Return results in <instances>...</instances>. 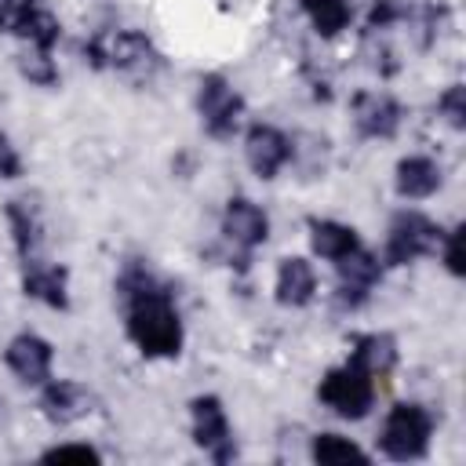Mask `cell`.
Returning <instances> with one entry per match:
<instances>
[{
    "mask_svg": "<svg viewBox=\"0 0 466 466\" xmlns=\"http://www.w3.org/2000/svg\"><path fill=\"white\" fill-rule=\"evenodd\" d=\"M444 175H441V164L430 160V157H404L397 160V171H393V186L404 200H422V197H433L441 189Z\"/></svg>",
    "mask_w": 466,
    "mask_h": 466,
    "instance_id": "15",
    "label": "cell"
},
{
    "mask_svg": "<svg viewBox=\"0 0 466 466\" xmlns=\"http://www.w3.org/2000/svg\"><path fill=\"white\" fill-rule=\"evenodd\" d=\"M444 229L419 215V211H397L390 222V237H386V266H408L422 255H433L441 248Z\"/></svg>",
    "mask_w": 466,
    "mask_h": 466,
    "instance_id": "4",
    "label": "cell"
},
{
    "mask_svg": "<svg viewBox=\"0 0 466 466\" xmlns=\"http://www.w3.org/2000/svg\"><path fill=\"white\" fill-rule=\"evenodd\" d=\"M313 295H317V273H313V266L306 258H299V255L280 258V266H277V302L299 309V306H309Z\"/></svg>",
    "mask_w": 466,
    "mask_h": 466,
    "instance_id": "16",
    "label": "cell"
},
{
    "mask_svg": "<svg viewBox=\"0 0 466 466\" xmlns=\"http://www.w3.org/2000/svg\"><path fill=\"white\" fill-rule=\"evenodd\" d=\"M441 258H444V266H448L451 277H462L466 273V266H462V226H455V229H448L441 237Z\"/></svg>",
    "mask_w": 466,
    "mask_h": 466,
    "instance_id": "24",
    "label": "cell"
},
{
    "mask_svg": "<svg viewBox=\"0 0 466 466\" xmlns=\"http://www.w3.org/2000/svg\"><path fill=\"white\" fill-rule=\"evenodd\" d=\"M430 433H433V415L415 404V400H404V404H393L386 422H382V451L397 462H411V459H422L426 448H430Z\"/></svg>",
    "mask_w": 466,
    "mask_h": 466,
    "instance_id": "2",
    "label": "cell"
},
{
    "mask_svg": "<svg viewBox=\"0 0 466 466\" xmlns=\"http://www.w3.org/2000/svg\"><path fill=\"white\" fill-rule=\"evenodd\" d=\"M302 11L320 36H339L353 18L350 0H302Z\"/></svg>",
    "mask_w": 466,
    "mask_h": 466,
    "instance_id": "20",
    "label": "cell"
},
{
    "mask_svg": "<svg viewBox=\"0 0 466 466\" xmlns=\"http://www.w3.org/2000/svg\"><path fill=\"white\" fill-rule=\"evenodd\" d=\"M222 233H226V240H233V244L248 255L251 248L266 244V237H269V218H266V211H262L255 200H248V197H229V200H226V211H222Z\"/></svg>",
    "mask_w": 466,
    "mask_h": 466,
    "instance_id": "11",
    "label": "cell"
},
{
    "mask_svg": "<svg viewBox=\"0 0 466 466\" xmlns=\"http://www.w3.org/2000/svg\"><path fill=\"white\" fill-rule=\"evenodd\" d=\"M7 222H11V237L18 248V258H40L44 255V226H40V211L29 200H7Z\"/></svg>",
    "mask_w": 466,
    "mask_h": 466,
    "instance_id": "17",
    "label": "cell"
},
{
    "mask_svg": "<svg viewBox=\"0 0 466 466\" xmlns=\"http://www.w3.org/2000/svg\"><path fill=\"white\" fill-rule=\"evenodd\" d=\"M400 102L382 91H364L353 98V124L364 138H393L400 127Z\"/></svg>",
    "mask_w": 466,
    "mask_h": 466,
    "instance_id": "13",
    "label": "cell"
},
{
    "mask_svg": "<svg viewBox=\"0 0 466 466\" xmlns=\"http://www.w3.org/2000/svg\"><path fill=\"white\" fill-rule=\"evenodd\" d=\"M335 269H339V302L346 309H357L382 277V262L360 244L353 251H346L342 258H335Z\"/></svg>",
    "mask_w": 466,
    "mask_h": 466,
    "instance_id": "7",
    "label": "cell"
},
{
    "mask_svg": "<svg viewBox=\"0 0 466 466\" xmlns=\"http://www.w3.org/2000/svg\"><path fill=\"white\" fill-rule=\"evenodd\" d=\"M317 397L342 419H364L368 408L375 404V375L364 371L353 357L339 368H331L320 386H317Z\"/></svg>",
    "mask_w": 466,
    "mask_h": 466,
    "instance_id": "3",
    "label": "cell"
},
{
    "mask_svg": "<svg viewBox=\"0 0 466 466\" xmlns=\"http://www.w3.org/2000/svg\"><path fill=\"white\" fill-rule=\"evenodd\" d=\"M4 33H15V36L29 40L33 51H51L58 44L62 25H58V18L51 15V7L44 0H15Z\"/></svg>",
    "mask_w": 466,
    "mask_h": 466,
    "instance_id": "9",
    "label": "cell"
},
{
    "mask_svg": "<svg viewBox=\"0 0 466 466\" xmlns=\"http://www.w3.org/2000/svg\"><path fill=\"white\" fill-rule=\"evenodd\" d=\"M364 371L371 375H386L393 364H397V342L393 335L386 331H368V335H357L353 339V353H350Z\"/></svg>",
    "mask_w": 466,
    "mask_h": 466,
    "instance_id": "19",
    "label": "cell"
},
{
    "mask_svg": "<svg viewBox=\"0 0 466 466\" xmlns=\"http://www.w3.org/2000/svg\"><path fill=\"white\" fill-rule=\"evenodd\" d=\"M309 455H313V462H320V466L368 462V451H360L350 437H339V433H317L313 444H309Z\"/></svg>",
    "mask_w": 466,
    "mask_h": 466,
    "instance_id": "21",
    "label": "cell"
},
{
    "mask_svg": "<svg viewBox=\"0 0 466 466\" xmlns=\"http://www.w3.org/2000/svg\"><path fill=\"white\" fill-rule=\"evenodd\" d=\"M22 175V157L15 153L11 138L0 131V178H18Z\"/></svg>",
    "mask_w": 466,
    "mask_h": 466,
    "instance_id": "27",
    "label": "cell"
},
{
    "mask_svg": "<svg viewBox=\"0 0 466 466\" xmlns=\"http://www.w3.org/2000/svg\"><path fill=\"white\" fill-rule=\"evenodd\" d=\"M309 244H313V251H317L320 258L335 262V258H342L346 251H353V248L360 244V237H357V229L346 226V222H335V218H309Z\"/></svg>",
    "mask_w": 466,
    "mask_h": 466,
    "instance_id": "18",
    "label": "cell"
},
{
    "mask_svg": "<svg viewBox=\"0 0 466 466\" xmlns=\"http://www.w3.org/2000/svg\"><path fill=\"white\" fill-rule=\"evenodd\" d=\"M40 459L44 462H98L102 455L91 444H58V448H47Z\"/></svg>",
    "mask_w": 466,
    "mask_h": 466,
    "instance_id": "26",
    "label": "cell"
},
{
    "mask_svg": "<svg viewBox=\"0 0 466 466\" xmlns=\"http://www.w3.org/2000/svg\"><path fill=\"white\" fill-rule=\"evenodd\" d=\"M4 360H7V368H11L22 382H29V386H44V382L51 379L55 350H51L47 339H40V335H33V331H22V335H15V339L7 342Z\"/></svg>",
    "mask_w": 466,
    "mask_h": 466,
    "instance_id": "10",
    "label": "cell"
},
{
    "mask_svg": "<svg viewBox=\"0 0 466 466\" xmlns=\"http://www.w3.org/2000/svg\"><path fill=\"white\" fill-rule=\"evenodd\" d=\"M40 408H44V415H47L55 426H69V422L91 415L95 397H91V390H84V386L73 382V379H55V382H44Z\"/></svg>",
    "mask_w": 466,
    "mask_h": 466,
    "instance_id": "14",
    "label": "cell"
},
{
    "mask_svg": "<svg viewBox=\"0 0 466 466\" xmlns=\"http://www.w3.org/2000/svg\"><path fill=\"white\" fill-rule=\"evenodd\" d=\"M22 291L51 309H66L69 306V273L66 266L51 262V258H29L22 262Z\"/></svg>",
    "mask_w": 466,
    "mask_h": 466,
    "instance_id": "12",
    "label": "cell"
},
{
    "mask_svg": "<svg viewBox=\"0 0 466 466\" xmlns=\"http://www.w3.org/2000/svg\"><path fill=\"white\" fill-rule=\"evenodd\" d=\"M22 73H25L33 84H40V87L58 84V66L51 62V51H33V55H25V58H22Z\"/></svg>",
    "mask_w": 466,
    "mask_h": 466,
    "instance_id": "23",
    "label": "cell"
},
{
    "mask_svg": "<svg viewBox=\"0 0 466 466\" xmlns=\"http://www.w3.org/2000/svg\"><path fill=\"white\" fill-rule=\"evenodd\" d=\"M244 157L258 178H277V171L291 160V138L273 124H251L244 135Z\"/></svg>",
    "mask_w": 466,
    "mask_h": 466,
    "instance_id": "8",
    "label": "cell"
},
{
    "mask_svg": "<svg viewBox=\"0 0 466 466\" xmlns=\"http://www.w3.org/2000/svg\"><path fill=\"white\" fill-rule=\"evenodd\" d=\"M189 419H193V441H197V448H204L215 462H229L237 455L233 426H229L226 408H222L218 397H211V393L193 397L189 400Z\"/></svg>",
    "mask_w": 466,
    "mask_h": 466,
    "instance_id": "6",
    "label": "cell"
},
{
    "mask_svg": "<svg viewBox=\"0 0 466 466\" xmlns=\"http://www.w3.org/2000/svg\"><path fill=\"white\" fill-rule=\"evenodd\" d=\"M120 302H124V324L127 339L146 357H178L182 350V320L171 291L138 262H127L120 280Z\"/></svg>",
    "mask_w": 466,
    "mask_h": 466,
    "instance_id": "1",
    "label": "cell"
},
{
    "mask_svg": "<svg viewBox=\"0 0 466 466\" xmlns=\"http://www.w3.org/2000/svg\"><path fill=\"white\" fill-rule=\"evenodd\" d=\"M437 113H441L455 131H462V127H466V87H462V84H451V87L437 98Z\"/></svg>",
    "mask_w": 466,
    "mask_h": 466,
    "instance_id": "22",
    "label": "cell"
},
{
    "mask_svg": "<svg viewBox=\"0 0 466 466\" xmlns=\"http://www.w3.org/2000/svg\"><path fill=\"white\" fill-rule=\"evenodd\" d=\"M197 109H200V124L211 138H229L240 124V113H244V98L240 91L218 76V73H208L200 80V91H197Z\"/></svg>",
    "mask_w": 466,
    "mask_h": 466,
    "instance_id": "5",
    "label": "cell"
},
{
    "mask_svg": "<svg viewBox=\"0 0 466 466\" xmlns=\"http://www.w3.org/2000/svg\"><path fill=\"white\" fill-rule=\"evenodd\" d=\"M404 18V7L397 0H371L368 7V33H379V29H390L393 22Z\"/></svg>",
    "mask_w": 466,
    "mask_h": 466,
    "instance_id": "25",
    "label": "cell"
}]
</instances>
